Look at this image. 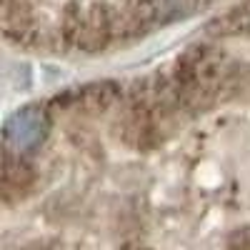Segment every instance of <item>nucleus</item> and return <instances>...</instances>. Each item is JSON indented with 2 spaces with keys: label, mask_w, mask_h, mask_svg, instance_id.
<instances>
[{
  "label": "nucleus",
  "mask_w": 250,
  "mask_h": 250,
  "mask_svg": "<svg viewBox=\"0 0 250 250\" xmlns=\"http://www.w3.org/2000/svg\"><path fill=\"white\" fill-rule=\"evenodd\" d=\"M48 115L43 108L38 105H28V108H20L18 113H13L3 128V138H5V145L8 150L13 153H30L35 150L40 143L45 140L48 135Z\"/></svg>",
  "instance_id": "1"
}]
</instances>
